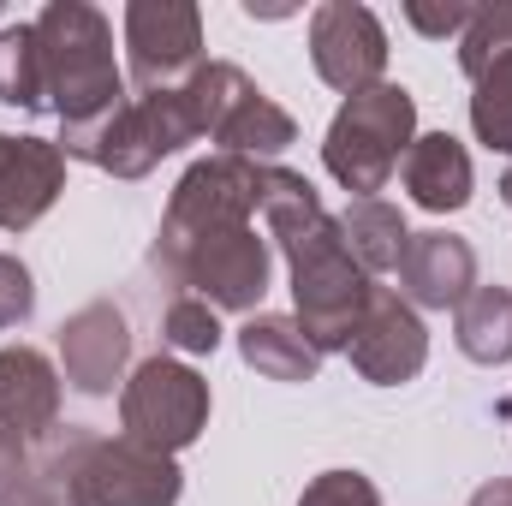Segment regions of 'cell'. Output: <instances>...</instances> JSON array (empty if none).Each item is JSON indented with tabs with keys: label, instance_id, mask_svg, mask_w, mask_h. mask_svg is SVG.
I'll list each match as a JSON object with an SVG mask.
<instances>
[{
	"label": "cell",
	"instance_id": "16",
	"mask_svg": "<svg viewBox=\"0 0 512 506\" xmlns=\"http://www.w3.org/2000/svg\"><path fill=\"white\" fill-rule=\"evenodd\" d=\"M60 429V376L36 346L0 352V435L48 441Z\"/></svg>",
	"mask_w": 512,
	"mask_h": 506
},
{
	"label": "cell",
	"instance_id": "26",
	"mask_svg": "<svg viewBox=\"0 0 512 506\" xmlns=\"http://www.w3.org/2000/svg\"><path fill=\"white\" fill-rule=\"evenodd\" d=\"M24 477H30V453H24V441H18V435H0V495H12Z\"/></svg>",
	"mask_w": 512,
	"mask_h": 506
},
{
	"label": "cell",
	"instance_id": "1",
	"mask_svg": "<svg viewBox=\"0 0 512 506\" xmlns=\"http://www.w3.org/2000/svg\"><path fill=\"white\" fill-rule=\"evenodd\" d=\"M262 179L268 161L209 155L173 185L155 239V268L173 292L215 310H251L268 292V239L251 227V215H262Z\"/></svg>",
	"mask_w": 512,
	"mask_h": 506
},
{
	"label": "cell",
	"instance_id": "2",
	"mask_svg": "<svg viewBox=\"0 0 512 506\" xmlns=\"http://www.w3.org/2000/svg\"><path fill=\"white\" fill-rule=\"evenodd\" d=\"M262 221L274 245L292 262V298H298V328L316 340V352H346L364 304H370V274L346 251L340 221L322 209L316 185L304 173H286L268 161L262 179Z\"/></svg>",
	"mask_w": 512,
	"mask_h": 506
},
{
	"label": "cell",
	"instance_id": "10",
	"mask_svg": "<svg viewBox=\"0 0 512 506\" xmlns=\"http://www.w3.org/2000/svg\"><path fill=\"white\" fill-rule=\"evenodd\" d=\"M459 72L471 78L477 143L512 155V6H477L459 36Z\"/></svg>",
	"mask_w": 512,
	"mask_h": 506
},
{
	"label": "cell",
	"instance_id": "9",
	"mask_svg": "<svg viewBox=\"0 0 512 506\" xmlns=\"http://www.w3.org/2000/svg\"><path fill=\"white\" fill-rule=\"evenodd\" d=\"M126 54L137 96L185 90L203 72V12L191 0H131L126 6Z\"/></svg>",
	"mask_w": 512,
	"mask_h": 506
},
{
	"label": "cell",
	"instance_id": "12",
	"mask_svg": "<svg viewBox=\"0 0 512 506\" xmlns=\"http://www.w3.org/2000/svg\"><path fill=\"white\" fill-rule=\"evenodd\" d=\"M346 358H352V370L364 381L399 387V381H411L423 370L429 334H423L417 310H411L393 286H370V304H364V316H358V328H352V340H346Z\"/></svg>",
	"mask_w": 512,
	"mask_h": 506
},
{
	"label": "cell",
	"instance_id": "27",
	"mask_svg": "<svg viewBox=\"0 0 512 506\" xmlns=\"http://www.w3.org/2000/svg\"><path fill=\"white\" fill-rule=\"evenodd\" d=\"M0 506H60V495H54V489H48V483L30 471V477L12 489V495H0Z\"/></svg>",
	"mask_w": 512,
	"mask_h": 506
},
{
	"label": "cell",
	"instance_id": "8",
	"mask_svg": "<svg viewBox=\"0 0 512 506\" xmlns=\"http://www.w3.org/2000/svg\"><path fill=\"white\" fill-rule=\"evenodd\" d=\"M191 96H197V114H203V131L221 143V155H245V161H274L298 126L292 114L256 90L251 78L227 60H203V72L191 78Z\"/></svg>",
	"mask_w": 512,
	"mask_h": 506
},
{
	"label": "cell",
	"instance_id": "23",
	"mask_svg": "<svg viewBox=\"0 0 512 506\" xmlns=\"http://www.w3.org/2000/svg\"><path fill=\"white\" fill-rule=\"evenodd\" d=\"M298 506H382V495L364 471H322Z\"/></svg>",
	"mask_w": 512,
	"mask_h": 506
},
{
	"label": "cell",
	"instance_id": "11",
	"mask_svg": "<svg viewBox=\"0 0 512 506\" xmlns=\"http://www.w3.org/2000/svg\"><path fill=\"white\" fill-rule=\"evenodd\" d=\"M310 66L328 90L340 96H364L382 84L387 66V30L370 6L352 0H328L310 12Z\"/></svg>",
	"mask_w": 512,
	"mask_h": 506
},
{
	"label": "cell",
	"instance_id": "22",
	"mask_svg": "<svg viewBox=\"0 0 512 506\" xmlns=\"http://www.w3.org/2000/svg\"><path fill=\"white\" fill-rule=\"evenodd\" d=\"M161 334H167V346L203 358V352L221 346V316H215V304H203V298H191V292H173L167 310H161Z\"/></svg>",
	"mask_w": 512,
	"mask_h": 506
},
{
	"label": "cell",
	"instance_id": "18",
	"mask_svg": "<svg viewBox=\"0 0 512 506\" xmlns=\"http://www.w3.org/2000/svg\"><path fill=\"white\" fill-rule=\"evenodd\" d=\"M239 352H245V364H251L256 376H268V381H310L322 370V352L298 328V316H274V310L251 316L239 328Z\"/></svg>",
	"mask_w": 512,
	"mask_h": 506
},
{
	"label": "cell",
	"instance_id": "13",
	"mask_svg": "<svg viewBox=\"0 0 512 506\" xmlns=\"http://www.w3.org/2000/svg\"><path fill=\"white\" fill-rule=\"evenodd\" d=\"M126 358H131V328L108 298H96V304H84L60 322V364H66V381L78 393H96V399L114 393Z\"/></svg>",
	"mask_w": 512,
	"mask_h": 506
},
{
	"label": "cell",
	"instance_id": "7",
	"mask_svg": "<svg viewBox=\"0 0 512 506\" xmlns=\"http://www.w3.org/2000/svg\"><path fill=\"white\" fill-rule=\"evenodd\" d=\"M120 423L126 441L173 459L209 423V381L179 358H143L131 381H120Z\"/></svg>",
	"mask_w": 512,
	"mask_h": 506
},
{
	"label": "cell",
	"instance_id": "3",
	"mask_svg": "<svg viewBox=\"0 0 512 506\" xmlns=\"http://www.w3.org/2000/svg\"><path fill=\"white\" fill-rule=\"evenodd\" d=\"M36 477L66 495V506H179V465L167 453H149L137 441H102L84 423H66L42 441Z\"/></svg>",
	"mask_w": 512,
	"mask_h": 506
},
{
	"label": "cell",
	"instance_id": "15",
	"mask_svg": "<svg viewBox=\"0 0 512 506\" xmlns=\"http://www.w3.org/2000/svg\"><path fill=\"white\" fill-rule=\"evenodd\" d=\"M399 298L423 304V310H459L477 292V251L459 233H411V245L399 256Z\"/></svg>",
	"mask_w": 512,
	"mask_h": 506
},
{
	"label": "cell",
	"instance_id": "28",
	"mask_svg": "<svg viewBox=\"0 0 512 506\" xmlns=\"http://www.w3.org/2000/svg\"><path fill=\"white\" fill-rule=\"evenodd\" d=\"M471 506H512V477H495V483H483V489L471 495Z\"/></svg>",
	"mask_w": 512,
	"mask_h": 506
},
{
	"label": "cell",
	"instance_id": "20",
	"mask_svg": "<svg viewBox=\"0 0 512 506\" xmlns=\"http://www.w3.org/2000/svg\"><path fill=\"white\" fill-rule=\"evenodd\" d=\"M453 334H459V352L471 364H507L512 358V292L507 286H477L453 310Z\"/></svg>",
	"mask_w": 512,
	"mask_h": 506
},
{
	"label": "cell",
	"instance_id": "30",
	"mask_svg": "<svg viewBox=\"0 0 512 506\" xmlns=\"http://www.w3.org/2000/svg\"><path fill=\"white\" fill-rule=\"evenodd\" d=\"M501 417H507V423H512V393H507V399H501Z\"/></svg>",
	"mask_w": 512,
	"mask_h": 506
},
{
	"label": "cell",
	"instance_id": "6",
	"mask_svg": "<svg viewBox=\"0 0 512 506\" xmlns=\"http://www.w3.org/2000/svg\"><path fill=\"white\" fill-rule=\"evenodd\" d=\"M411 137H417V102H411V90L405 84H376L364 96H346V108L328 126L322 161H328V173L346 191L376 197L387 179L399 173Z\"/></svg>",
	"mask_w": 512,
	"mask_h": 506
},
{
	"label": "cell",
	"instance_id": "17",
	"mask_svg": "<svg viewBox=\"0 0 512 506\" xmlns=\"http://www.w3.org/2000/svg\"><path fill=\"white\" fill-rule=\"evenodd\" d=\"M399 179H405L411 203L429 209V215H453V209L471 203V155H465V143L447 137V131L411 137V149H405V161H399Z\"/></svg>",
	"mask_w": 512,
	"mask_h": 506
},
{
	"label": "cell",
	"instance_id": "5",
	"mask_svg": "<svg viewBox=\"0 0 512 506\" xmlns=\"http://www.w3.org/2000/svg\"><path fill=\"white\" fill-rule=\"evenodd\" d=\"M191 137H203V114L191 84L185 90H155V96H126L108 120L78 131H60V155L90 161L114 179H143L161 155L185 149Z\"/></svg>",
	"mask_w": 512,
	"mask_h": 506
},
{
	"label": "cell",
	"instance_id": "14",
	"mask_svg": "<svg viewBox=\"0 0 512 506\" xmlns=\"http://www.w3.org/2000/svg\"><path fill=\"white\" fill-rule=\"evenodd\" d=\"M66 185V155L48 137H6L0 131V233L36 227Z\"/></svg>",
	"mask_w": 512,
	"mask_h": 506
},
{
	"label": "cell",
	"instance_id": "29",
	"mask_svg": "<svg viewBox=\"0 0 512 506\" xmlns=\"http://www.w3.org/2000/svg\"><path fill=\"white\" fill-rule=\"evenodd\" d=\"M501 203H507V209H512V167H507V173H501Z\"/></svg>",
	"mask_w": 512,
	"mask_h": 506
},
{
	"label": "cell",
	"instance_id": "25",
	"mask_svg": "<svg viewBox=\"0 0 512 506\" xmlns=\"http://www.w3.org/2000/svg\"><path fill=\"white\" fill-rule=\"evenodd\" d=\"M30 310H36V286H30V268H24L18 256L0 251V328H18Z\"/></svg>",
	"mask_w": 512,
	"mask_h": 506
},
{
	"label": "cell",
	"instance_id": "21",
	"mask_svg": "<svg viewBox=\"0 0 512 506\" xmlns=\"http://www.w3.org/2000/svg\"><path fill=\"white\" fill-rule=\"evenodd\" d=\"M0 102H6V108H48V78H42L36 24H6V30H0Z\"/></svg>",
	"mask_w": 512,
	"mask_h": 506
},
{
	"label": "cell",
	"instance_id": "19",
	"mask_svg": "<svg viewBox=\"0 0 512 506\" xmlns=\"http://www.w3.org/2000/svg\"><path fill=\"white\" fill-rule=\"evenodd\" d=\"M340 233H346V251L358 256L364 274L399 268V256H405V245H411L405 215H399L393 203H382V197H358V203L340 215Z\"/></svg>",
	"mask_w": 512,
	"mask_h": 506
},
{
	"label": "cell",
	"instance_id": "4",
	"mask_svg": "<svg viewBox=\"0 0 512 506\" xmlns=\"http://www.w3.org/2000/svg\"><path fill=\"white\" fill-rule=\"evenodd\" d=\"M30 24H36L48 108L60 114V131L108 120L126 102V78H120V60H114V24L84 0H54Z\"/></svg>",
	"mask_w": 512,
	"mask_h": 506
},
{
	"label": "cell",
	"instance_id": "24",
	"mask_svg": "<svg viewBox=\"0 0 512 506\" xmlns=\"http://www.w3.org/2000/svg\"><path fill=\"white\" fill-rule=\"evenodd\" d=\"M405 18L429 42H447V36H465V24L477 18V6H465V0H405Z\"/></svg>",
	"mask_w": 512,
	"mask_h": 506
}]
</instances>
